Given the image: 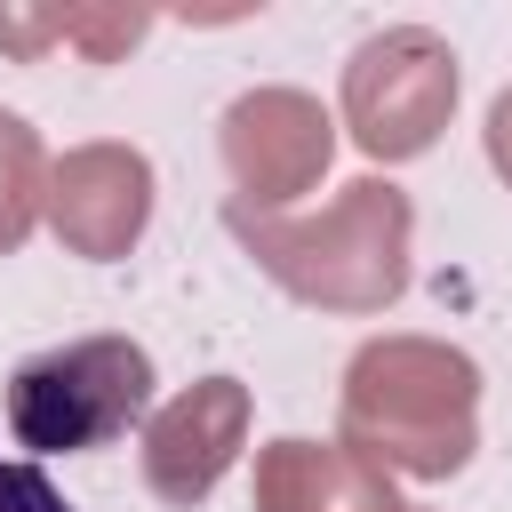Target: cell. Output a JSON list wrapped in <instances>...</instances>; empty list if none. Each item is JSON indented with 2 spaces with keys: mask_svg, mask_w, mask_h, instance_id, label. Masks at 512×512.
<instances>
[{
  "mask_svg": "<svg viewBox=\"0 0 512 512\" xmlns=\"http://www.w3.org/2000/svg\"><path fill=\"white\" fill-rule=\"evenodd\" d=\"M480 368L432 336H376L344 368V440L384 480H448L480 448Z\"/></svg>",
  "mask_w": 512,
  "mask_h": 512,
  "instance_id": "cell-1",
  "label": "cell"
},
{
  "mask_svg": "<svg viewBox=\"0 0 512 512\" xmlns=\"http://www.w3.org/2000/svg\"><path fill=\"white\" fill-rule=\"evenodd\" d=\"M232 240L296 296L320 312H384L408 288V192L384 176H352L320 216H256L224 200Z\"/></svg>",
  "mask_w": 512,
  "mask_h": 512,
  "instance_id": "cell-2",
  "label": "cell"
},
{
  "mask_svg": "<svg viewBox=\"0 0 512 512\" xmlns=\"http://www.w3.org/2000/svg\"><path fill=\"white\" fill-rule=\"evenodd\" d=\"M152 416V352L128 336H72L8 376V424L32 456H80Z\"/></svg>",
  "mask_w": 512,
  "mask_h": 512,
  "instance_id": "cell-3",
  "label": "cell"
},
{
  "mask_svg": "<svg viewBox=\"0 0 512 512\" xmlns=\"http://www.w3.org/2000/svg\"><path fill=\"white\" fill-rule=\"evenodd\" d=\"M456 88H464V72L440 32H424V24L368 32L344 64V128L368 160H416L440 144Z\"/></svg>",
  "mask_w": 512,
  "mask_h": 512,
  "instance_id": "cell-4",
  "label": "cell"
},
{
  "mask_svg": "<svg viewBox=\"0 0 512 512\" xmlns=\"http://www.w3.org/2000/svg\"><path fill=\"white\" fill-rule=\"evenodd\" d=\"M216 144H224V168H232V184H240L232 200L264 216V208L304 200V192L328 176L336 120H328L320 96H304V88H248V96H232Z\"/></svg>",
  "mask_w": 512,
  "mask_h": 512,
  "instance_id": "cell-5",
  "label": "cell"
},
{
  "mask_svg": "<svg viewBox=\"0 0 512 512\" xmlns=\"http://www.w3.org/2000/svg\"><path fill=\"white\" fill-rule=\"evenodd\" d=\"M56 240L88 264H112L144 240L152 224V160L136 144H80L48 168V208Z\"/></svg>",
  "mask_w": 512,
  "mask_h": 512,
  "instance_id": "cell-6",
  "label": "cell"
},
{
  "mask_svg": "<svg viewBox=\"0 0 512 512\" xmlns=\"http://www.w3.org/2000/svg\"><path fill=\"white\" fill-rule=\"evenodd\" d=\"M240 448H248V384L232 376H200L192 392L144 416V480L168 504H200Z\"/></svg>",
  "mask_w": 512,
  "mask_h": 512,
  "instance_id": "cell-7",
  "label": "cell"
},
{
  "mask_svg": "<svg viewBox=\"0 0 512 512\" xmlns=\"http://www.w3.org/2000/svg\"><path fill=\"white\" fill-rule=\"evenodd\" d=\"M256 512H416L392 496L376 464L320 440H272L256 456Z\"/></svg>",
  "mask_w": 512,
  "mask_h": 512,
  "instance_id": "cell-8",
  "label": "cell"
},
{
  "mask_svg": "<svg viewBox=\"0 0 512 512\" xmlns=\"http://www.w3.org/2000/svg\"><path fill=\"white\" fill-rule=\"evenodd\" d=\"M40 208H48V152H40L32 120L0 112V256H16L32 240Z\"/></svg>",
  "mask_w": 512,
  "mask_h": 512,
  "instance_id": "cell-9",
  "label": "cell"
},
{
  "mask_svg": "<svg viewBox=\"0 0 512 512\" xmlns=\"http://www.w3.org/2000/svg\"><path fill=\"white\" fill-rule=\"evenodd\" d=\"M56 16H64V40H80L96 64H112L120 48H136L144 24H152V8H56Z\"/></svg>",
  "mask_w": 512,
  "mask_h": 512,
  "instance_id": "cell-10",
  "label": "cell"
},
{
  "mask_svg": "<svg viewBox=\"0 0 512 512\" xmlns=\"http://www.w3.org/2000/svg\"><path fill=\"white\" fill-rule=\"evenodd\" d=\"M0 512H72V504L56 496V480H48L40 464H16V456H0Z\"/></svg>",
  "mask_w": 512,
  "mask_h": 512,
  "instance_id": "cell-11",
  "label": "cell"
},
{
  "mask_svg": "<svg viewBox=\"0 0 512 512\" xmlns=\"http://www.w3.org/2000/svg\"><path fill=\"white\" fill-rule=\"evenodd\" d=\"M488 168H496V176L512 184V88H504V96L488 104Z\"/></svg>",
  "mask_w": 512,
  "mask_h": 512,
  "instance_id": "cell-12",
  "label": "cell"
}]
</instances>
